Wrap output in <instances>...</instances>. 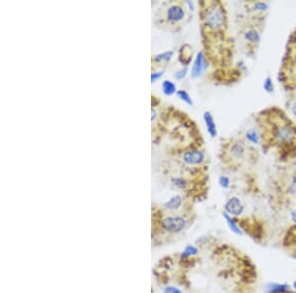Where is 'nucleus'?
I'll list each match as a JSON object with an SVG mask.
<instances>
[{
	"label": "nucleus",
	"instance_id": "1",
	"mask_svg": "<svg viewBox=\"0 0 296 293\" xmlns=\"http://www.w3.org/2000/svg\"><path fill=\"white\" fill-rule=\"evenodd\" d=\"M204 25L211 32H222L227 24L226 14L220 2H210L203 11Z\"/></svg>",
	"mask_w": 296,
	"mask_h": 293
},
{
	"label": "nucleus",
	"instance_id": "2",
	"mask_svg": "<svg viewBox=\"0 0 296 293\" xmlns=\"http://www.w3.org/2000/svg\"><path fill=\"white\" fill-rule=\"evenodd\" d=\"M273 137L275 141L281 146H292L295 144L296 139V127L292 126L291 123L283 122L276 126L273 130Z\"/></svg>",
	"mask_w": 296,
	"mask_h": 293
},
{
	"label": "nucleus",
	"instance_id": "3",
	"mask_svg": "<svg viewBox=\"0 0 296 293\" xmlns=\"http://www.w3.org/2000/svg\"><path fill=\"white\" fill-rule=\"evenodd\" d=\"M164 17L168 24L177 25L180 22H182L186 17L185 8L180 3H172L166 8Z\"/></svg>",
	"mask_w": 296,
	"mask_h": 293
},
{
	"label": "nucleus",
	"instance_id": "4",
	"mask_svg": "<svg viewBox=\"0 0 296 293\" xmlns=\"http://www.w3.org/2000/svg\"><path fill=\"white\" fill-rule=\"evenodd\" d=\"M282 247L290 257L296 259V224L286 230L282 238Z\"/></svg>",
	"mask_w": 296,
	"mask_h": 293
},
{
	"label": "nucleus",
	"instance_id": "5",
	"mask_svg": "<svg viewBox=\"0 0 296 293\" xmlns=\"http://www.w3.org/2000/svg\"><path fill=\"white\" fill-rule=\"evenodd\" d=\"M163 228L169 233H179L187 226V220L183 217H168L162 221Z\"/></svg>",
	"mask_w": 296,
	"mask_h": 293
},
{
	"label": "nucleus",
	"instance_id": "6",
	"mask_svg": "<svg viewBox=\"0 0 296 293\" xmlns=\"http://www.w3.org/2000/svg\"><path fill=\"white\" fill-rule=\"evenodd\" d=\"M224 209H225V213L231 216L232 218H240L245 211V207L243 203L239 198H236V197L230 198L226 202Z\"/></svg>",
	"mask_w": 296,
	"mask_h": 293
},
{
	"label": "nucleus",
	"instance_id": "7",
	"mask_svg": "<svg viewBox=\"0 0 296 293\" xmlns=\"http://www.w3.org/2000/svg\"><path fill=\"white\" fill-rule=\"evenodd\" d=\"M205 153L202 150L199 149H190L185 151V153L183 154V161L187 164V165H191V166H197V165H201L204 161H205Z\"/></svg>",
	"mask_w": 296,
	"mask_h": 293
},
{
	"label": "nucleus",
	"instance_id": "8",
	"mask_svg": "<svg viewBox=\"0 0 296 293\" xmlns=\"http://www.w3.org/2000/svg\"><path fill=\"white\" fill-rule=\"evenodd\" d=\"M208 65L206 63V59H205V56L203 54V52H200L198 55H197V58L194 62V65H193V69H192V77L193 78H198L200 77L203 73L205 72V70L207 69Z\"/></svg>",
	"mask_w": 296,
	"mask_h": 293
},
{
	"label": "nucleus",
	"instance_id": "9",
	"mask_svg": "<svg viewBox=\"0 0 296 293\" xmlns=\"http://www.w3.org/2000/svg\"><path fill=\"white\" fill-rule=\"evenodd\" d=\"M228 151H229V155L232 158V160L239 161L244 157V155L246 153V147L243 145V143L235 142L229 146Z\"/></svg>",
	"mask_w": 296,
	"mask_h": 293
},
{
	"label": "nucleus",
	"instance_id": "10",
	"mask_svg": "<svg viewBox=\"0 0 296 293\" xmlns=\"http://www.w3.org/2000/svg\"><path fill=\"white\" fill-rule=\"evenodd\" d=\"M204 120L207 126V130L209 132V134L211 135V137L215 138L218 136V130H217V124L215 122V119L213 117V115L210 112H206L204 114Z\"/></svg>",
	"mask_w": 296,
	"mask_h": 293
},
{
	"label": "nucleus",
	"instance_id": "11",
	"mask_svg": "<svg viewBox=\"0 0 296 293\" xmlns=\"http://www.w3.org/2000/svg\"><path fill=\"white\" fill-rule=\"evenodd\" d=\"M244 39L252 45H259L261 41V35L256 29H248L244 33Z\"/></svg>",
	"mask_w": 296,
	"mask_h": 293
},
{
	"label": "nucleus",
	"instance_id": "12",
	"mask_svg": "<svg viewBox=\"0 0 296 293\" xmlns=\"http://www.w3.org/2000/svg\"><path fill=\"white\" fill-rule=\"evenodd\" d=\"M223 218L226 220V222H227V224H228V226H229V228L231 229L232 232H234L237 235H242L243 234L241 228L239 227L238 223L236 222V220L234 218H232L231 216H229L226 213H223Z\"/></svg>",
	"mask_w": 296,
	"mask_h": 293
},
{
	"label": "nucleus",
	"instance_id": "13",
	"mask_svg": "<svg viewBox=\"0 0 296 293\" xmlns=\"http://www.w3.org/2000/svg\"><path fill=\"white\" fill-rule=\"evenodd\" d=\"M182 205H183V199H182V197H180V196H175V197L171 198L170 201L167 202V203L164 205V207H165L166 209H168V210L176 211V210L180 209Z\"/></svg>",
	"mask_w": 296,
	"mask_h": 293
},
{
	"label": "nucleus",
	"instance_id": "14",
	"mask_svg": "<svg viewBox=\"0 0 296 293\" xmlns=\"http://www.w3.org/2000/svg\"><path fill=\"white\" fill-rule=\"evenodd\" d=\"M173 57V52L172 51H168L165 53H162L160 55H157L154 57L153 62L155 64H162V63H167L169 62Z\"/></svg>",
	"mask_w": 296,
	"mask_h": 293
},
{
	"label": "nucleus",
	"instance_id": "15",
	"mask_svg": "<svg viewBox=\"0 0 296 293\" xmlns=\"http://www.w3.org/2000/svg\"><path fill=\"white\" fill-rule=\"evenodd\" d=\"M162 90H163V93L165 95L171 96L174 93H176V85L173 82L169 81V80H165L162 83Z\"/></svg>",
	"mask_w": 296,
	"mask_h": 293
},
{
	"label": "nucleus",
	"instance_id": "16",
	"mask_svg": "<svg viewBox=\"0 0 296 293\" xmlns=\"http://www.w3.org/2000/svg\"><path fill=\"white\" fill-rule=\"evenodd\" d=\"M177 95H178V97L182 101H184L188 105H190V106L193 105V100H192L191 96L189 95V93L187 91H185V90H179V91H177Z\"/></svg>",
	"mask_w": 296,
	"mask_h": 293
},
{
	"label": "nucleus",
	"instance_id": "17",
	"mask_svg": "<svg viewBox=\"0 0 296 293\" xmlns=\"http://www.w3.org/2000/svg\"><path fill=\"white\" fill-rule=\"evenodd\" d=\"M196 254H198V249L195 246H187L185 251L183 252L182 257L183 258H189V257H192Z\"/></svg>",
	"mask_w": 296,
	"mask_h": 293
},
{
	"label": "nucleus",
	"instance_id": "18",
	"mask_svg": "<svg viewBox=\"0 0 296 293\" xmlns=\"http://www.w3.org/2000/svg\"><path fill=\"white\" fill-rule=\"evenodd\" d=\"M246 138L248 139V141L252 144H258L259 143V136L256 133L255 130H251L246 134Z\"/></svg>",
	"mask_w": 296,
	"mask_h": 293
},
{
	"label": "nucleus",
	"instance_id": "19",
	"mask_svg": "<svg viewBox=\"0 0 296 293\" xmlns=\"http://www.w3.org/2000/svg\"><path fill=\"white\" fill-rule=\"evenodd\" d=\"M288 193L293 196H296V175L294 176L293 180L291 181V183L288 187Z\"/></svg>",
	"mask_w": 296,
	"mask_h": 293
},
{
	"label": "nucleus",
	"instance_id": "20",
	"mask_svg": "<svg viewBox=\"0 0 296 293\" xmlns=\"http://www.w3.org/2000/svg\"><path fill=\"white\" fill-rule=\"evenodd\" d=\"M264 89L269 92V93H272L274 91V84H273V81H272V78L268 77L265 82H264Z\"/></svg>",
	"mask_w": 296,
	"mask_h": 293
},
{
	"label": "nucleus",
	"instance_id": "21",
	"mask_svg": "<svg viewBox=\"0 0 296 293\" xmlns=\"http://www.w3.org/2000/svg\"><path fill=\"white\" fill-rule=\"evenodd\" d=\"M268 4L265 2H256L254 4V9L259 10V11H266L268 9Z\"/></svg>",
	"mask_w": 296,
	"mask_h": 293
},
{
	"label": "nucleus",
	"instance_id": "22",
	"mask_svg": "<svg viewBox=\"0 0 296 293\" xmlns=\"http://www.w3.org/2000/svg\"><path fill=\"white\" fill-rule=\"evenodd\" d=\"M219 182H220V185L222 186L223 189H227L229 187V185H230V180L226 176H222L220 178V181Z\"/></svg>",
	"mask_w": 296,
	"mask_h": 293
},
{
	"label": "nucleus",
	"instance_id": "23",
	"mask_svg": "<svg viewBox=\"0 0 296 293\" xmlns=\"http://www.w3.org/2000/svg\"><path fill=\"white\" fill-rule=\"evenodd\" d=\"M188 73V69L187 68H185V69H182L181 71H179L178 73H175V77L178 79V80H182L185 76H186V74Z\"/></svg>",
	"mask_w": 296,
	"mask_h": 293
},
{
	"label": "nucleus",
	"instance_id": "24",
	"mask_svg": "<svg viewBox=\"0 0 296 293\" xmlns=\"http://www.w3.org/2000/svg\"><path fill=\"white\" fill-rule=\"evenodd\" d=\"M164 293H183L181 291H179L178 289L176 288H173V287H168L164 290Z\"/></svg>",
	"mask_w": 296,
	"mask_h": 293
},
{
	"label": "nucleus",
	"instance_id": "25",
	"mask_svg": "<svg viewBox=\"0 0 296 293\" xmlns=\"http://www.w3.org/2000/svg\"><path fill=\"white\" fill-rule=\"evenodd\" d=\"M162 75H163L162 72H160V73H153L151 74V81L152 82L157 81Z\"/></svg>",
	"mask_w": 296,
	"mask_h": 293
},
{
	"label": "nucleus",
	"instance_id": "26",
	"mask_svg": "<svg viewBox=\"0 0 296 293\" xmlns=\"http://www.w3.org/2000/svg\"><path fill=\"white\" fill-rule=\"evenodd\" d=\"M291 218H292L293 222H294L295 224H296V209L293 210V212H292V214H291Z\"/></svg>",
	"mask_w": 296,
	"mask_h": 293
},
{
	"label": "nucleus",
	"instance_id": "27",
	"mask_svg": "<svg viewBox=\"0 0 296 293\" xmlns=\"http://www.w3.org/2000/svg\"><path fill=\"white\" fill-rule=\"evenodd\" d=\"M296 293V291H294L293 289H290V290H287V291H282V292H279V293Z\"/></svg>",
	"mask_w": 296,
	"mask_h": 293
},
{
	"label": "nucleus",
	"instance_id": "28",
	"mask_svg": "<svg viewBox=\"0 0 296 293\" xmlns=\"http://www.w3.org/2000/svg\"><path fill=\"white\" fill-rule=\"evenodd\" d=\"M293 113H294V115L296 117V103L294 105V107H293Z\"/></svg>",
	"mask_w": 296,
	"mask_h": 293
},
{
	"label": "nucleus",
	"instance_id": "29",
	"mask_svg": "<svg viewBox=\"0 0 296 293\" xmlns=\"http://www.w3.org/2000/svg\"><path fill=\"white\" fill-rule=\"evenodd\" d=\"M293 290L296 292V280L294 282V284H293Z\"/></svg>",
	"mask_w": 296,
	"mask_h": 293
}]
</instances>
